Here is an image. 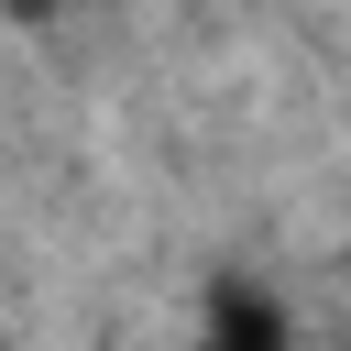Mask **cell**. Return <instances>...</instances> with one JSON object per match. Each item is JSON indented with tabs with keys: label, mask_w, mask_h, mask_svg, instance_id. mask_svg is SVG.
Listing matches in <instances>:
<instances>
[{
	"label": "cell",
	"mask_w": 351,
	"mask_h": 351,
	"mask_svg": "<svg viewBox=\"0 0 351 351\" xmlns=\"http://www.w3.org/2000/svg\"><path fill=\"white\" fill-rule=\"evenodd\" d=\"M0 11H11V22H44V11H55V0H0Z\"/></svg>",
	"instance_id": "cell-2"
},
{
	"label": "cell",
	"mask_w": 351,
	"mask_h": 351,
	"mask_svg": "<svg viewBox=\"0 0 351 351\" xmlns=\"http://www.w3.org/2000/svg\"><path fill=\"white\" fill-rule=\"evenodd\" d=\"M208 329H219V340H241V351H274V340H285V307H274V296H252V285H219V296H208Z\"/></svg>",
	"instance_id": "cell-1"
}]
</instances>
